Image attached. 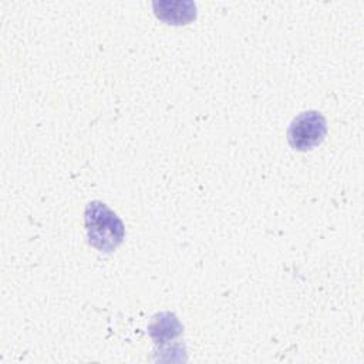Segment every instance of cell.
I'll return each instance as SVG.
<instances>
[{"label":"cell","mask_w":364,"mask_h":364,"mask_svg":"<svg viewBox=\"0 0 364 364\" xmlns=\"http://www.w3.org/2000/svg\"><path fill=\"white\" fill-rule=\"evenodd\" d=\"M85 229L88 243L104 253L115 250L125 236L124 223L117 213L98 200L90 202L85 208Z\"/></svg>","instance_id":"obj_1"},{"label":"cell","mask_w":364,"mask_h":364,"mask_svg":"<svg viewBox=\"0 0 364 364\" xmlns=\"http://www.w3.org/2000/svg\"><path fill=\"white\" fill-rule=\"evenodd\" d=\"M326 132V118L317 111H306L291 121L287 131V139L291 148L307 151L321 144Z\"/></svg>","instance_id":"obj_2"},{"label":"cell","mask_w":364,"mask_h":364,"mask_svg":"<svg viewBox=\"0 0 364 364\" xmlns=\"http://www.w3.org/2000/svg\"><path fill=\"white\" fill-rule=\"evenodd\" d=\"M155 16L166 24H188L196 17V6L193 1H155L152 3Z\"/></svg>","instance_id":"obj_3"},{"label":"cell","mask_w":364,"mask_h":364,"mask_svg":"<svg viewBox=\"0 0 364 364\" xmlns=\"http://www.w3.org/2000/svg\"><path fill=\"white\" fill-rule=\"evenodd\" d=\"M148 330L155 343H165L166 340H173L182 334V324L173 314L165 311L154 317Z\"/></svg>","instance_id":"obj_4"}]
</instances>
